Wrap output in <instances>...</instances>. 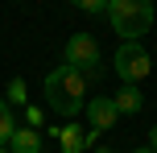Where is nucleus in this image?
Instances as JSON below:
<instances>
[{"label": "nucleus", "instance_id": "10", "mask_svg": "<svg viewBox=\"0 0 157 153\" xmlns=\"http://www.w3.org/2000/svg\"><path fill=\"white\" fill-rule=\"evenodd\" d=\"M71 4L83 13H108V0H71Z\"/></svg>", "mask_w": 157, "mask_h": 153}, {"label": "nucleus", "instance_id": "3", "mask_svg": "<svg viewBox=\"0 0 157 153\" xmlns=\"http://www.w3.org/2000/svg\"><path fill=\"white\" fill-rule=\"evenodd\" d=\"M112 66H116L120 83L141 87V79H149V71H153V58H149V50H145L141 41H120V46H116V58H112Z\"/></svg>", "mask_w": 157, "mask_h": 153}, {"label": "nucleus", "instance_id": "14", "mask_svg": "<svg viewBox=\"0 0 157 153\" xmlns=\"http://www.w3.org/2000/svg\"><path fill=\"white\" fill-rule=\"evenodd\" d=\"M132 153H153V149H149V145H141V149H132Z\"/></svg>", "mask_w": 157, "mask_h": 153}, {"label": "nucleus", "instance_id": "4", "mask_svg": "<svg viewBox=\"0 0 157 153\" xmlns=\"http://www.w3.org/2000/svg\"><path fill=\"white\" fill-rule=\"evenodd\" d=\"M62 66H75L78 75L95 79V71H99V41L91 33H75L66 41V50H62Z\"/></svg>", "mask_w": 157, "mask_h": 153}, {"label": "nucleus", "instance_id": "6", "mask_svg": "<svg viewBox=\"0 0 157 153\" xmlns=\"http://www.w3.org/2000/svg\"><path fill=\"white\" fill-rule=\"evenodd\" d=\"M112 99H116V112H120V116H136V112L145 108L141 87H132V83H120V91H116Z\"/></svg>", "mask_w": 157, "mask_h": 153}, {"label": "nucleus", "instance_id": "2", "mask_svg": "<svg viewBox=\"0 0 157 153\" xmlns=\"http://www.w3.org/2000/svg\"><path fill=\"white\" fill-rule=\"evenodd\" d=\"M103 17L120 41H141L153 29V0H108Z\"/></svg>", "mask_w": 157, "mask_h": 153}, {"label": "nucleus", "instance_id": "9", "mask_svg": "<svg viewBox=\"0 0 157 153\" xmlns=\"http://www.w3.org/2000/svg\"><path fill=\"white\" fill-rule=\"evenodd\" d=\"M17 132V116H13V104L0 99V145H8V137Z\"/></svg>", "mask_w": 157, "mask_h": 153}, {"label": "nucleus", "instance_id": "15", "mask_svg": "<svg viewBox=\"0 0 157 153\" xmlns=\"http://www.w3.org/2000/svg\"><path fill=\"white\" fill-rule=\"evenodd\" d=\"M95 153H112V149H108V145H99V149H95Z\"/></svg>", "mask_w": 157, "mask_h": 153}, {"label": "nucleus", "instance_id": "7", "mask_svg": "<svg viewBox=\"0 0 157 153\" xmlns=\"http://www.w3.org/2000/svg\"><path fill=\"white\" fill-rule=\"evenodd\" d=\"M58 132V145H62V153H83L87 149V128L83 124H62V128H54Z\"/></svg>", "mask_w": 157, "mask_h": 153}, {"label": "nucleus", "instance_id": "8", "mask_svg": "<svg viewBox=\"0 0 157 153\" xmlns=\"http://www.w3.org/2000/svg\"><path fill=\"white\" fill-rule=\"evenodd\" d=\"M8 153H41L37 128H17L13 137H8Z\"/></svg>", "mask_w": 157, "mask_h": 153}, {"label": "nucleus", "instance_id": "12", "mask_svg": "<svg viewBox=\"0 0 157 153\" xmlns=\"http://www.w3.org/2000/svg\"><path fill=\"white\" fill-rule=\"evenodd\" d=\"M25 116H29V128H37V124H41V112H37V108H25Z\"/></svg>", "mask_w": 157, "mask_h": 153}, {"label": "nucleus", "instance_id": "1", "mask_svg": "<svg viewBox=\"0 0 157 153\" xmlns=\"http://www.w3.org/2000/svg\"><path fill=\"white\" fill-rule=\"evenodd\" d=\"M46 104L58 116H78L87 108V75H78L75 66H54L46 75Z\"/></svg>", "mask_w": 157, "mask_h": 153}, {"label": "nucleus", "instance_id": "5", "mask_svg": "<svg viewBox=\"0 0 157 153\" xmlns=\"http://www.w3.org/2000/svg\"><path fill=\"white\" fill-rule=\"evenodd\" d=\"M83 112H87V128H95V132H112L120 120H124V116L116 112V99H108V95H95Z\"/></svg>", "mask_w": 157, "mask_h": 153}, {"label": "nucleus", "instance_id": "16", "mask_svg": "<svg viewBox=\"0 0 157 153\" xmlns=\"http://www.w3.org/2000/svg\"><path fill=\"white\" fill-rule=\"evenodd\" d=\"M0 153H8V145H0Z\"/></svg>", "mask_w": 157, "mask_h": 153}, {"label": "nucleus", "instance_id": "11", "mask_svg": "<svg viewBox=\"0 0 157 153\" xmlns=\"http://www.w3.org/2000/svg\"><path fill=\"white\" fill-rule=\"evenodd\" d=\"M8 104H25V83H21V79L8 83Z\"/></svg>", "mask_w": 157, "mask_h": 153}, {"label": "nucleus", "instance_id": "13", "mask_svg": "<svg viewBox=\"0 0 157 153\" xmlns=\"http://www.w3.org/2000/svg\"><path fill=\"white\" fill-rule=\"evenodd\" d=\"M149 149L157 153V124H153V128H149Z\"/></svg>", "mask_w": 157, "mask_h": 153}]
</instances>
